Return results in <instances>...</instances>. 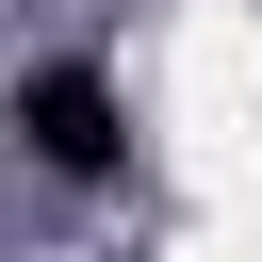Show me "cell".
I'll return each instance as SVG.
<instances>
[{"mask_svg": "<svg viewBox=\"0 0 262 262\" xmlns=\"http://www.w3.org/2000/svg\"><path fill=\"white\" fill-rule=\"evenodd\" d=\"M16 147H33L49 180H115V164H131V115H115V66H98V49H49V66L16 82Z\"/></svg>", "mask_w": 262, "mask_h": 262, "instance_id": "obj_1", "label": "cell"}]
</instances>
